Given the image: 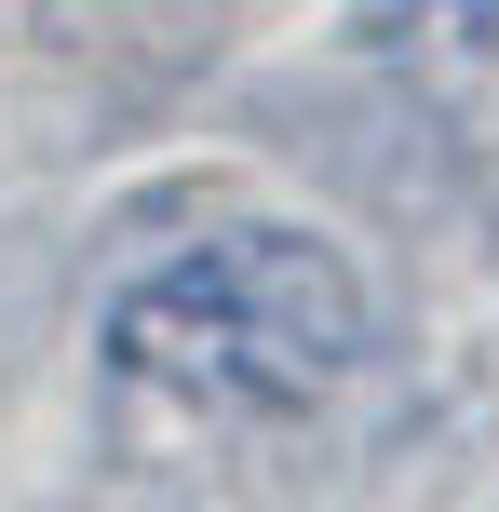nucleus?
Here are the masks:
<instances>
[{
  "label": "nucleus",
  "instance_id": "nucleus-1",
  "mask_svg": "<svg viewBox=\"0 0 499 512\" xmlns=\"http://www.w3.org/2000/svg\"><path fill=\"white\" fill-rule=\"evenodd\" d=\"M108 364L203 418H297L365 364V283L324 230L243 216L108 297Z\"/></svg>",
  "mask_w": 499,
  "mask_h": 512
}]
</instances>
